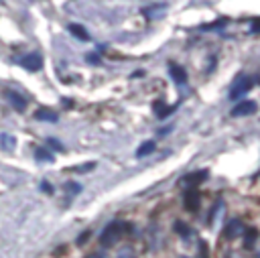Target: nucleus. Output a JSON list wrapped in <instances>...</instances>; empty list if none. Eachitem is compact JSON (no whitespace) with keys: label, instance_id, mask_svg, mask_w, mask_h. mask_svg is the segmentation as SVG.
I'll return each mask as SVG.
<instances>
[{"label":"nucleus","instance_id":"1","mask_svg":"<svg viewBox=\"0 0 260 258\" xmlns=\"http://www.w3.org/2000/svg\"><path fill=\"white\" fill-rule=\"evenodd\" d=\"M126 230H128V226H126L124 221H112V223H108L106 230H104L102 236H100L102 246H114L120 240V236H122Z\"/></svg>","mask_w":260,"mask_h":258},{"label":"nucleus","instance_id":"2","mask_svg":"<svg viewBox=\"0 0 260 258\" xmlns=\"http://www.w3.org/2000/svg\"><path fill=\"white\" fill-rule=\"evenodd\" d=\"M252 85H254L252 77H248V75H238V77L232 81V85H230L228 98H230V100H238V98H242L244 94H248V92H250Z\"/></svg>","mask_w":260,"mask_h":258},{"label":"nucleus","instance_id":"3","mask_svg":"<svg viewBox=\"0 0 260 258\" xmlns=\"http://www.w3.org/2000/svg\"><path fill=\"white\" fill-rule=\"evenodd\" d=\"M21 65L25 67L27 72H39L43 67V57L39 53H29L21 59Z\"/></svg>","mask_w":260,"mask_h":258},{"label":"nucleus","instance_id":"4","mask_svg":"<svg viewBox=\"0 0 260 258\" xmlns=\"http://www.w3.org/2000/svg\"><path fill=\"white\" fill-rule=\"evenodd\" d=\"M205 179H207V171H199V173H189V175H185V177L179 181V185L189 187V189H195V185L203 183Z\"/></svg>","mask_w":260,"mask_h":258},{"label":"nucleus","instance_id":"5","mask_svg":"<svg viewBox=\"0 0 260 258\" xmlns=\"http://www.w3.org/2000/svg\"><path fill=\"white\" fill-rule=\"evenodd\" d=\"M256 112V102L248 100V102H242V104H238L234 110H232V116L234 118H242V116H250Z\"/></svg>","mask_w":260,"mask_h":258},{"label":"nucleus","instance_id":"6","mask_svg":"<svg viewBox=\"0 0 260 258\" xmlns=\"http://www.w3.org/2000/svg\"><path fill=\"white\" fill-rule=\"evenodd\" d=\"M4 94H6V100H8L10 104L14 106V110L23 112V110L27 108V98H25V96H21L19 92H12V90H8V92H4Z\"/></svg>","mask_w":260,"mask_h":258},{"label":"nucleus","instance_id":"7","mask_svg":"<svg viewBox=\"0 0 260 258\" xmlns=\"http://www.w3.org/2000/svg\"><path fill=\"white\" fill-rule=\"evenodd\" d=\"M244 230H246V228H244V223H242L240 220H232L228 226H226V232H223V234H226V238L234 240V238H238V236L244 234Z\"/></svg>","mask_w":260,"mask_h":258},{"label":"nucleus","instance_id":"8","mask_svg":"<svg viewBox=\"0 0 260 258\" xmlns=\"http://www.w3.org/2000/svg\"><path fill=\"white\" fill-rule=\"evenodd\" d=\"M183 203H185V210L197 212V208H199V193L195 191V189H189V191L185 193V197H183Z\"/></svg>","mask_w":260,"mask_h":258},{"label":"nucleus","instance_id":"9","mask_svg":"<svg viewBox=\"0 0 260 258\" xmlns=\"http://www.w3.org/2000/svg\"><path fill=\"white\" fill-rule=\"evenodd\" d=\"M169 74H171V77H173V81H175V83L185 85V81H187V74H185V70H183L181 65L171 63V65H169Z\"/></svg>","mask_w":260,"mask_h":258},{"label":"nucleus","instance_id":"10","mask_svg":"<svg viewBox=\"0 0 260 258\" xmlns=\"http://www.w3.org/2000/svg\"><path fill=\"white\" fill-rule=\"evenodd\" d=\"M0 148L6 152H12L16 148V136L10 132H0Z\"/></svg>","mask_w":260,"mask_h":258},{"label":"nucleus","instance_id":"11","mask_svg":"<svg viewBox=\"0 0 260 258\" xmlns=\"http://www.w3.org/2000/svg\"><path fill=\"white\" fill-rule=\"evenodd\" d=\"M69 29V33H72V35L75 37V39H79V41H90V33L85 31L81 25H75V23H72L67 27Z\"/></svg>","mask_w":260,"mask_h":258},{"label":"nucleus","instance_id":"12","mask_svg":"<svg viewBox=\"0 0 260 258\" xmlns=\"http://www.w3.org/2000/svg\"><path fill=\"white\" fill-rule=\"evenodd\" d=\"M35 120H45V122H57L59 116L55 112H51V110H39V112H35Z\"/></svg>","mask_w":260,"mask_h":258},{"label":"nucleus","instance_id":"13","mask_svg":"<svg viewBox=\"0 0 260 258\" xmlns=\"http://www.w3.org/2000/svg\"><path fill=\"white\" fill-rule=\"evenodd\" d=\"M173 110H175V106H167L165 102H154V114H157V118H165V116H169Z\"/></svg>","mask_w":260,"mask_h":258},{"label":"nucleus","instance_id":"14","mask_svg":"<svg viewBox=\"0 0 260 258\" xmlns=\"http://www.w3.org/2000/svg\"><path fill=\"white\" fill-rule=\"evenodd\" d=\"M244 240H246L244 246H246V248H252L254 242L258 240V230H256V228H248V230H244Z\"/></svg>","mask_w":260,"mask_h":258},{"label":"nucleus","instance_id":"15","mask_svg":"<svg viewBox=\"0 0 260 258\" xmlns=\"http://www.w3.org/2000/svg\"><path fill=\"white\" fill-rule=\"evenodd\" d=\"M152 150H154V143H152V141H147V143H143L141 147H138L136 157H138V159H143V157H147V154H150Z\"/></svg>","mask_w":260,"mask_h":258},{"label":"nucleus","instance_id":"16","mask_svg":"<svg viewBox=\"0 0 260 258\" xmlns=\"http://www.w3.org/2000/svg\"><path fill=\"white\" fill-rule=\"evenodd\" d=\"M163 10H165V6L157 4V6H147L143 12H145V16H149V19H157V16H163Z\"/></svg>","mask_w":260,"mask_h":258},{"label":"nucleus","instance_id":"17","mask_svg":"<svg viewBox=\"0 0 260 258\" xmlns=\"http://www.w3.org/2000/svg\"><path fill=\"white\" fill-rule=\"evenodd\" d=\"M35 157H37V161H43V163H53V152L47 148H37Z\"/></svg>","mask_w":260,"mask_h":258},{"label":"nucleus","instance_id":"18","mask_svg":"<svg viewBox=\"0 0 260 258\" xmlns=\"http://www.w3.org/2000/svg\"><path fill=\"white\" fill-rule=\"evenodd\" d=\"M63 189L69 193V195H77L79 191H81V185L79 183H75V181H67L65 185H63Z\"/></svg>","mask_w":260,"mask_h":258},{"label":"nucleus","instance_id":"19","mask_svg":"<svg viewBox=\"0 0 260 258\" xmlns=\"http://www.w3.org/2000/svg\"><path fill=\"white\" fill-rule=\"evenodd\" d=\"M226 25H228V21H226V19H220L218 23H212V25H203L201 29H203V31H220L222 27H226Z\"/></svg>","mask_w":260,"mask_h":258},{"label":"nucleus","instance_id":"20","mask_svg":"<svg viewBox=\"0 0 260 258\" xmlns=\"http://www.w3.org/2000/svg\"><path fill=\"white\" fill-rule=\"evenodd\" d=\"M175 232L181 234V236H189V234H191V230H189L183 221H175Z\"/></svg>","mask_w":260,"mask_h":258},{"label":"nucleus","instance_id":"21","mask_svg":"<svg viewBox=\"0 0 260 258\" xmlns=\"http://www.w3.org/2000/svg\"><path fill=\"white\" fill-rule=\"evenodd\" d=\"M47 147H51V148H55V150H59V152H63L65 150V147L57 141V139H47Z\"/></svg>","mask_w":260,"mask_h":258},{"label":"nucleus","instance_id":"22","mask_svg":"<svg viewBox=\"0 0 260 258\" xmlns=\"http://www.w3.org/2000/svg\"><path fill=\"white\" fill-rule=\"evenodd\" d=\"M85 59H88V63H92V65H100V55L98 53H88Z\"/></svg>","mask_w":260,"mask_h":258},{"label":"nucleus","instance_id":"23","mask_svg":"<svg viewBox=\"0 0 260 258\" xmlns=\"http://www.w3.org/2000/svg\"><path fill=\"white\" fill-rule=\"evenodd\" d=\"M88 238H90V230H88V232H83V234L77 238V244H79V246H81V244H85V240H88Z\"/></svg>","mask_w":260,"mask_h":258},{"label":"nucleus","instance_id":"24","mask_svg":"<svg viewBox=\"0 0 260 258\" xmlns=\"http://www.w3.org/2000/svg\"><path fill=\"white\" fill-rule=\"evenodd\" d=\"M41 187H43V191H45V193H53V187H51L47 181H43V183H41Z\"/></svg>","mask_w":260,"mask_h":258},{"label":"nucleus","instance_id":"25","mask_svg":"<svg viewBox=\"0 0 260 258\" xmlns=\"http://www.w3.org/2000/svg\"><path fill=\"white\" fill-rule=\"evenodd\" d=\"M96 165L94 163H90V165H81V167H75L74 171H90V169H94Z\"/></svg>","mask_w":260,"mask_h":258},{"label":"nucleus","instance_id":"26","mask_svg":"<svg viewBox=\"0 0 260 258\" xmlns=\"http://www.w3.org/2000/svg\"><path fill=\"white\" fill-rule=\"evenodd\" d=\"M252 31H254V33H258V31H260V21H256V23L252 25Z\"/></svg>","mask_w":260,"mask_h":258},{"label":"nucleus","instance_id":"27","mask_svg":"<svg viewBox=\"0 0 260 258\" xmlns=\"http://www.w3.org/2000/svg\"><path fill=\"white\" fill-rule=\"evenodd\" d=\"M183 258H185V256H183Z\"/></svg>","mask_w":260,"mask_h":258}]
</instances>
